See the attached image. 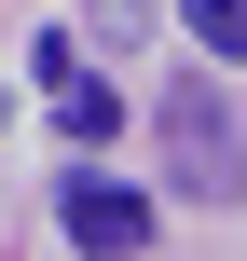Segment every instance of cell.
<instances>
[{"label":"cell","instance_id":"1","mask_svg":"<svg viewBox=\"0 0 247 261\" xmlns=\"http://www.w3.org/2000/svg\"><path fill=\"white\" fill-rule=\"evenodd\" d=\"M151 138H165V193L179 206H234L247 193V124H234V69H193L151 96Z\"/></svg>","mask_w":247,"mask_h":261},{"label":"cell","instance_id":"2","mask_svg":"<svg viewBox=\"0 0 247 261\" xmlns=\"http://www.w3.org/2000/svg\"><path fill=\"white\" fill-rule=\"evenodd\" d=\"M55 234H69V248H96V261H124V248H151L165 220H151V193H124L110 165H83V179L55 193Z\"/></svg>","mask_w":247,"mask_h":261},{"label":"cell","instance_id":"3","mask_svg":"<svg viewBox=\"0 0 247 261\" xmlns=\"http://www.w3.org/2000/svg\"><path fill=\"white\" fill-rule=\"evenodd\" d=\"M179 28H193L206 69H247V0H179Z\"/></svg>","mask_w":247,"mask_h":261},{"label":"cell","instance_id":"4","mask_svg":"<svg viewBox=\"0 0 247 261\" xmlns=\"http://www.w3.org/2000/svg\"><path fill=\"white\" fill-rule=\"evenodd\" d=\"M55 124H69V138H83V151H96V138H110V124H124V96H110V83H96V69H69V83H55Z\"/></svg>","mask_w":247,"mask_h":261},{"label":"cell","instance_id":"5","mask_svg":"<svg viewBox=\"0 0 247 261\" xmlns=\"http://www.w3.org/2000/svg\"><path fill=\"white\" fill-rule=\"evenodd\" d=\"M138 28H151V0H83V41H110V55H124Z\"/></svg>","mask_w":247,"mask_h":261},{"label":"cell","instance_id":"6","mask_svg":"<svg viewBox=\"0 0 247 261\" xmlns=\"http://www.w3.org/2000/svg\"><path fill=\"white\" fill-rule=\"evenodd\" d=\"M0 124H14V110H0Z\"/></svg>","mask_w":247,"mask_h":261}]
</instances>
